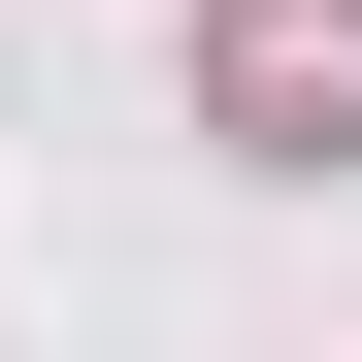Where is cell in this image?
<instances>
[{
	"instance_id": "6da1fadb",
	"label": "cell",
	"mask_w": 362,
	"mask_h": 362,
	"mask_svg": "<svg viewBox=\"0 0 362 362\" xmlns=\"http://www.w3.org/2000/svg\"><path fill=\"white\" fill-rule=\"evenodd\" d=\"M198 132H264V165H362V0H198Z\"/></svg>"
}]
</instances>
